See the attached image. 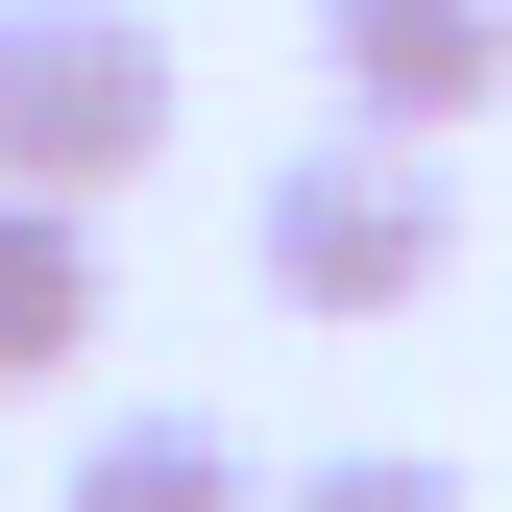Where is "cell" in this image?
Here are the masks:
<instances>
[{
	"instance_id": "cell-1",
	"label": "cell",
	"mask_w": 512,
	"mask_h": 512,
	"mask_svg": "<svg viewBox=\"0 0 512 512\" xmlns=\"http://www.w3.org/2000/svg\"><path fill=\"white\" fill-rule=\"evenodd\" d=\"M464 269V171H415V122H342V147L269 171V293L293 317H415Z\"/></svg>"
},
{
	"instance_id": "cell-5",
	"label": "cell",
	"mask_w": 512,
	"mask_h": 512,
	"mask_svg": "<svg viewBox=\"0 0 512 512\" xmlns=\"http://www.w3.org/2000/svg\"><path fill=\"white\" fill-rule=\"evenodd\" d=\"M74 512H269V488H244V439H220V415H122L98 464H74Z\"/></svg>"
},
{
	"instance_id": "cell-6",
	"label": "cell",
	"mask_w": 512,
	"mask_h": 512,
	"mask_svg": "<svg viewBox=\"0 0 512 512\" xmlns=\"http://www.w3.org/2000/svg\"><path fill=\"white\" fill-rule=\"evenodd\" d=\"M269 512H464V464H317V488H269Z\"/></svg>"
},
{
	"instance_id": "cell-4",
	"label": "cell",
	"mask_w": 512,
	"mask_h": 512,
	"mask_svg": "<svg viewBox=\"0 0 512 512\" xmlns=\"http://www.w3.org/2000/svg\"><path fill=\"white\" fill-rule=\"evenodd\" d=\"M98 366V196H25L0 171V391Z\"/></svg>"
},
{
	"instance_id": "cell-3",
	"label": "cell",
	"mask_w": 512,
	"mask_h": 512,
	"mask_svg": "<svg viewBox=\"0 0 512 512\" xmlns=\"http://www.w3.org/2000/svg\"><path fill=\"white\" fill-rule=\"evenodd\" d=\"M317 49H342V122H415V147L512 98V0H317Z\"/></svg>"
},
{
	"instance_id": "cell-2",
	"label": "cell",
	"mask_w": 512,
	"mask_h": 512,
	"mask_svg": "<svg viewBox=\"0 0 512 512\" xmlns=\"http://www.w3.org/2000/svg\"><path fill=\"white\" fill-rule=\"evenodd\" d=\"M0 171H25V196L171 171V25H122V0H0Z\"/></svg>"
}]
</instances>
